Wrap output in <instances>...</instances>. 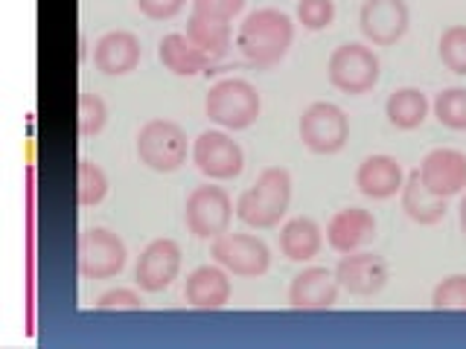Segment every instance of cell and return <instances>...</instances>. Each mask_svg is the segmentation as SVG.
Here are the masks:
<instances>
[{
    "instance_id": "obj_10",
    "label": "cell",
    "mask_w": 466,
    "mask_h": 349,
    "mask_svg": "<svg viewBox=\"0 0 466 349\" xmlns=\"http://www.w3.org/2000/svg\"><path fill=\"white\" fill-rule=\"evenodd\" d=\"M193 160L201 174L213 181H230L237 178L245 166V155L239 143L225 131H201L193 143Z\"/></svg>"
},
{
    "instance_id": "obj_33",
    "label": "cell",
    "mask_w": 466,
    "mask_h": 349,
    "mask_svg": "<svg viewBox=\"0 0 466 349\" xmlns=\"http://www.w3.org/2000/svg\"><path fill=\"white\" fill-rule=\"evenodd\" d=\"M187 0H137L140 12L152 21H169L184 9Z\"/></svg>"
},
{
    "instance_id": "obj_6",
    "label": "cell",
    "mask_w": 466,
    "mask_h": 349,
    "mask_svg": "<svg viewBox=\"0 0 466 349\" xmlns=\"http://www.w3.org/2000/svg\"><path fill=\"white\" fill-rule=\"evenodd\" d=\"M184 218H187V227L193 236L216 239V236H222V233H228V227H230L233 201L222 186H210V184L196 186L193 193L187 195Z\"/></svg>"
},
{
    "instance_id": "obj_13",
    "label": "cell",
    "mask_w": 466,
    "mask_h": 349,
    "mask_svg": "<svg viewBox=\"0 0 466 349\" xmlns=\"http://www.w3.org/2000/svg\"><path fill=\"white\" fill-rule=\"evenodd\" d=\"M335 280L353 297H373L388 283V265L379 254L353 251L344 254L339 265H335Z\"/></svg>"
},
{
    "instance_id": "obj_27",
    "label": "cell",
    "mask_w": 466,
    "mask_h": 349,
    "mask_svg": "<svg viewBox=\"0 0 466 349\" xmlns=\"http://www.w3.org/2000/svg\"><path fill=\"white\" fill-rule=\"evenodd\" d=\"M437 47H441V62L451 73L466 76V26L455 24V26L443 29L441 44H437Z\"/></svg>"
},
{
    "instance_id": "obj_11",
    "label": "cell",
    "mask_w": 466,
    "mask_h": 349,
    "mask_svg": "<svg viewBox=\"0 0 466 349\" xmlns=\"http://www.w3.org/2000/svg\"><path fill=\"white\" fill-rule=\"evenodd\" d=\"M411 24V12H408L405 0H364L359 9V26L368 41L379 47H390L397 44Z\"/></svg>"
},
{
    "instance_id": "obj_12",
    "label": "cell",
    "mask_w": 466,
    "mask_h": 349,
    "mask_svg": "<svg viewBox=\"0 0 466 349\" xmlns=\"http://www.w3.org/2000/svg\"><path fill=\"white\" fill-rule=\"evenodd\" d=\"M181 271V247L172 239H155L140 251L137 265H135V283L143 291H164L175 280H178Z\"/></svg>"
},
{
    "instance_id": "obj_21",
    "label": "cell",
    "mask_w": 466,
    "mask_h": 349,
    "mask_svg": "<svg viewBox=\"0 0 466 349\" xmlns=\"http://www.w3.org/2000/svg\"><path fill=\"white\" fill-rule=\"evenodd\" d=\"M157 55H160V62H164V67L172 70L175 76H198V73L210 65V58L181 33L164 35Z\"/></svg>"
},
{
    "instance_id": "obj_1",
    "label": "cell",
    "mask_w": 466,
    "mask_h": 349,
    "mask_svg": "<svg viewBox=\"0 0 466 349\" xmlns=\"http://www.w3.org/2000/svg\"><path fill=\"white\" fill-rule=\"evenodd\" d=\"M291 41H295V24L280 9H257L239 24L237 47L257 67H271L283 62Z\"/></svg>"
},
{
    "instance_id": "obj_18",
    "label": "cell",
    "mask_w": 466,
    "mask_h": 349,
    "mask_svg": "<svg viewBox=\"0 0 466 349\" xmlns=\"http://www.w3.org/2000/svg\"><path fill=\"white\" fill-rule=\"evenodd\" d=\"M373 236H376V218L370 210L361 207L339 210L327 224V242L339 254H353L361 244H368Z\"/></svg>"
},
{
    "instance_id": "obj_23",
    "label": "cell",
    "mask_w": 466,
    "mask_h": 349,
    "mask_svg": "<svg viewBox=\"0 0 466 349\" xmlns=\"http://www.w3.org/2000/svg\"><path fill=\"white\" fill-rule=\"evenodd\" d=\"M187 38L213 62V58H222L230 50V24L216 21V18H204V15L193 12L187 21Z\"/></svg>"
},
{
    "instance_id": "obj_31",
    "label": "cell",
    "mask_w": 466,
    "mask_h": 349,
    "mask_svg": "<svg viewBox=\"0 0 466 349\" xmlns=\"http://www.w3.org/2000/svg\"><path fill=\"white\" fill-rule=\"evenodd\" d=\"M245 9V0H193V12L216 21H233Z\"/></svg>"
},
{
    "instance_id": "obj_28",
    "label": "cell",
    "mask_w": 466,
    "mask_h": 349,
    "mask_svg": "<svg viewBox=\"0 0 466 349\" xmlns=\"http://www.w3.org/2000/svg\"><path fill=\"white\" fill-rule=\"evenodd\" d=\"M108 123V108L96 94L82 91L79 94V135L82 137H96Z\"/></svg>"
},
{
    "instance_id": "obj_15",
    "label": "cell",
    "mask_w": 466,
    "mask_h": 349,
    "mask_svg": "<svg viewBox=\"0 0 466 349\" xmlns=\"http://www.w3.org/2000/svg\"><path fill=\"white\" fill-rule=\"evenodd\" d=\"M289 303L291 309L315 312V309H332L339 303V280L329 268H303L289 285Z\"/></svg>"
},
{
    "instance_id": "obj_26",
    "label": "cell",
    "mask_w": 466,
    "mask_h": 349,
    "mask_svg": "<svg viewBox=\"0 0 466 349\" xmlns=\"http://www.w3.org/2000/svg\"><path fill=\"white\" fill-rule=\"evenodd\" d=\"M434 116L451 131H466V87H446L437 94Z\"/></svg>"
},
{
    "instance_id": "obj_29",
    "label": "cell",
    "mask_w": 466,
    "mask_h": 349,
    "mask_svg": "<svg viewBox=\"0 0 466 349\" xmlns=\"http://www.w3.org/2000/svg\"><path fill=\"white\" fill-rule=\"evenodd\" d=\"M434 309H466V274H451L443 283H437L431 294Z\"/></svg>"
},
{
    "instance_id": "obj_16",
    "label": "cell",
    "mask_w": 466,
    "mask_h": 349,
    "mask_svg": "<svg viewBox=\"0 0 466 349\" xmlns=\"http://www.w3.org/2000/svg\"><path fill=\"white\" fill-rule=\"evenodd\" d=\"M140 38L135 33H126V29L106 33L94 44V65L106 76H126L140 65Z\"/></svg>"
},
{
    "instance_id": "obj_25",
    "label": "cell",
    "mask_w": 466,
    "mask_h": 349,
    "mask_svg": "<svg viewBox=\"0 0 466 349\" xmlns=\"http://www.w3.org/2000/svg\"><path fill=\"white\" fill-rule=\"evenodd\" d=\"M108 193V178L94 160L82 157L76 164V201L82 207H96Z\"/></svg>"
},
{
    "instance_id": "obj_20",
    "label": "cell",
    "mask_w": 466,
    "mask_h": 349,
    "mask_svg": "<svg viewBox=\"0 0 466 349\" xmlns=\"http://www.w3.org/2000/svg\"><path fill=\"white\" fill-rule=\"evenodd\" d=\"M402 210L417 224H437L449 207H446V198L434 195L431 189L422 184L420 169H414V172H408V178L402 184Z\"/></svg>"
},
{
    "instance_id": "obj_32",
    "label": "cell",
    "mask_w": 466,
    "mask_h": 349,
    "mask_svg": "<svg viewBox=\"0 0 466 349\" xmlns=\"http://www.w3.org/2000/svg\"><path fill=\"white\" fill-rule=\"evenodd\" d=\"M96 309L99 312H111V309L140 312L143 309V300H140L137 291H131V288H111V291H106V294L96 300Z\"/></svg>"
},
{
    "instance_id": "obj_9",
    "label": "cell",
    "mask_w": 466,
    "mask_h": 349,
    "mask_svg": "<svg viewBox=\"0 0 466 349\" xmlns=\"http://www.w3.org/2000/svg\"><path fill=\"white\" fill-rule=\"evenodd\" d=\"M210 256L237 276H262L271 265L268 244L251 233H222L210 244Z\"/></svg>"
},
{
    "instance_id": "obj_30",
    "label": "cell",
    "mask_w": 466,
    "mask_h": 349,
    "mask_svg": "<svg viewBox=\"0 0 466 349\" xmlns=\"http://www.w3.org/2000/svg\"><path fill=\"white\" fill-rule=\"evenodd\" d=\"M335 18V0H300L298 4V21L318 33V29H327Z\"/></svg>"
},
{
    "instance_id": "obj_22",
    "label": "cell",
    "mask_w": 466,
    "mask_h": 349,
    "mask_svg": "<svg viewBox=\"0 0 466 349\" xmlns=\"http://www.w3.org/2000/svg\"><path fill=\"white\" fill-rule=\"evenodd\" d=\"M320 244H324V236H320V227L312 218H291L280 230V251L291 262L315 259L320 254Z\"/></svg>"
},
{
    "instance_id": "obj_34",
    "label": "cell",
    "mask_w": 466,
    "mask_h": 349,
    "mask_svg": "<svg viewBox=\"0 0 466 349\" xmlns=\"http://www.w3.org/2000/svg\"><path fill=\"white\" fill-rule=\"evenodd\" d=\"M458 218H461V230L466 233V195L461 198V207H458Z\"/></svg>"
},
{
    "instance_id": "obj_2",
    "label": "cell",
    "mask_w": 466,
    "mask_h": 349,
    "mask_svg": "<svg viewBox=\"0 0 466 349\" xmlns=\"http://www.w3.org/2000/svg\"><path fill=\"white\" fill-rule=\"evenodd\" d=\"M291 201V174L283 166H268L237 198V218L248 227L268 230L283 222Z\"/></svg>"
},
{
    "instance_id": "obj_8",
    "label": "cell",
    "mask_w": 466,
    "mask_h": 349,
    "mask_svg": "<svg viewBox=\"0 0 466 349\" xmlns=\"http://www.w3.org/2000/svg\"><path fill=\"white\" fill-rule=\"evenodd\" d=\"M126 244L106 227H87L79 236V274L85 280H111L126 268Z\"/></svg>"
},
{
    "instance_id": "obj_7",
    "label": "cell",
    "mask_w": 466,
    "mask_h": 349,
    "mask_svg": "<svg viewBox=\"0 0 466 349\" xmlns=\"http://www.w3.org/2000/svg\"><path fill=\"white\" fill-rule=\"evenodd\" d=\"M350 120L332 102H312L300 116V140L315 155H335L347 145Z\"/></svg>"
},
{
    "instance_id": "obj_19",
    "label": "cell",
    "mask_w": 466,
    "mask_h": 349,
    "mask_svg": "<svg viewBox=\"0 0 466 349\" xmlns=\"http://www.w3.org/2000/svg\"><path fill=\"white\" fill-rule=\"evenodd\" d=\"M184 300L193 309H222L230 300V280L222 268L201 265L187 274L184 283Z\"/></svg>"
},
{
    "instance_id": "obj_5",
    "label": "cell",
    "mask_w": 466,
    "mask_h": 349,
    "mask_svg": "<svg viewBox=\"0 0 466 349\" xmlns=\"http://www.w3.org/2000/svg\"><path fill=\"white\" fill-rule=\"evenodd\" d=\"M327 73H329V85L339 87L341 94H368L376 87L379 82V58L370 47H364V44H341V47H335L332 55H329V65H327Z\"/></svg>"
},
{
    "instance_id": "obj_3",
    "label": "cell",
    "mask_w": 466,
    "mask_h": 349,
    "mask_svg": "<svg viewBox=\"0 0 466 349\" xmlns=\"http://www.w3.org/2000/svg\"><path fill=\"white\" fill-rule=\"evenodd\" d=\"M259 108L262 99L257 87L245 79H218L204 99V111H208L210 120L230 131L251 128L259 116Z\"/></svg>"
},
{
    "instance_id": "obj_4",
    "label": "cell",
    "mask_w": 466,
    "mask_h": 349,
    "mask_svg": "<svg viewBox=\"0 0 466 349\" xmlns=\"http://www.w3.org/2000/svg\"><path fill=\"white\" fill-rule=\"evenodd\" d=\"M137 157L152 172H175L187 164V131L172 120H149L137 131Z\"/></svg>"
},
{
    "instance_id": "obj_14",
    "label": "cell",
    "mask_w": 466,
    "mask_h": 349,
    "mask_svg": "<svg viewBox=\"0 0 466 349\" xmlns=\"http://www.w3.org/2000/svg\"><path fill=\"white\" fill-rule=\"evenodd\" d=\"M417 169L422 184L441 198H451L466 189V155L458 149H431Z\"/></svg>"
},
{
    "instance_id": "obj_17",
    "label": "cell",
    "mask_w": 466,
    "mask_h": 349,
    "mask_svg": "<svg viewBox=\"0 0 466 349\" xmlns=\"http://www.w3.org/2000/svg\"><path fill=\"white\" fill-rule=\"evenodd\" d=\"M402 184H405V172L400 166V160L390 155H370L356 169L359 193L376 201H385L402 193Z\"/></svg>"
},
{
    "instance_id": "obj_24",
    "label": "cell",
    "mask_w": 466,
    "mask_h": 349,
    "mask_svg": "<svg viewBox=\"0 0 466 349\" xmlns=\"http://www.w3.org/2000/svg\"><path fill=\"white\" fill-rule=\"evenodd\" d=\"M385 114L390 125H397L402 131H411V128H420L426 123V114H429V99L422 91L417 87H400V91H393L385 102Z\"/></svg>"
}]
</instances>
